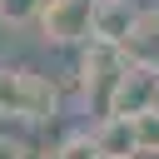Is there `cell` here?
I'll return each mask as SVG.
<instances>
[{"label": "cell", "instance_id": "5", "mask_svg": "<svg viewBox=\"0 0 159 159\" xmlns=\"http://www.w3.org/2000/svg\"><path fill=\"white\" fill-rule=\"evenodd\" d=\"M40 159H99V144H94V134H65V139L50 144Z\"/></svg>", "mask_w": 159, "mask_h": 159}, {"label": "cell", "instance_id": "8", "mask_svg": "<svg viewBox=\"0 0 159 159\" xmlns=\"http://www.w3.org/2000/svg\"><path fill=\"white\" fill-rule=\"evenodd\" d=\"M0 124H5V114H0Z\"/></svg>", "mask_w": 159, "mask_h": 159}, {"label": "cell", "instance_id": "1", "mask_svg": "<svg viewBox=\"0 0 159 159\" xmlns=\"http://www.w3.org/2000/svg\"><path fill=\"white\" fill-rule=\"evenodd\" d=\"M40 35L50 45H89L94 40V0H45Z\"/></svg>", "mask_w": 159, "mask_h": 159}, {"label": "cell", "instance_id": "6", "mask_svg": "<svg viewBox=\"0 0 159 159\" xmlns=\"http://www.w3.org/2000/svg\"><path fill=\"white\" fill-rule=\"evenodd\" d=\"M45 0H0V25H25V20H40Z\"/></svg>", "mask_w": 159, "mask_h": 159}, {"label": "cell", "instance_id": "4", "mask_svg": "<svg viewBox=\"0 0 159 159\" xmlns=\"http://www.w3.org/2000/svg\"><path fill=\"white\" fill-rule=\"evenodd\" d=\"M94 144H99V159H134L139 154V134H134V119H99L94 124Z\"/></svg>", "mask_w": 159, "mask_h": 159}, {"label": "cell", "instance_id": "3", "mask_svg": "<svg viewBox=\"0 0 159 159\" xmlns=\"http://www.w3.org/2000/svg\"><path fill=\"white\" fill-rule=\"evenodd\" d=\"M139 25H144V15H139L134 0H94V40L99 45H119L124 50Z\"/></svg>", "mask_w": 159, "mask_h": 159}, {"label": "cell", "instance_id": "2", "mask_svg": "<svg viewBox=\"0 0 159 159\" xmlns=\"http://www.w3.org/2000/svg\"><path fill=\"white\" fill-rule=\"evenodd\" d=\"M154 109H159V70L129 60V70H124V80L109 99V114L114 119H139V114H154Z\"/></svg>", "mask_w": 159, "mask_h": 159}, {"label": "cell", "instance_id": "7", "mask_svg": "<svg viewBox=\"0 0 159 159\" xmlns=\"http://www.w3.org/2000/svg\"><path fill=\"white\" fill-rule=\"evenodd\" d=\"M0 159H30V154H25V144H15V139H0Z\"/></svg>", "mask_w": 159, "mask_h": 159}]
</instances>
